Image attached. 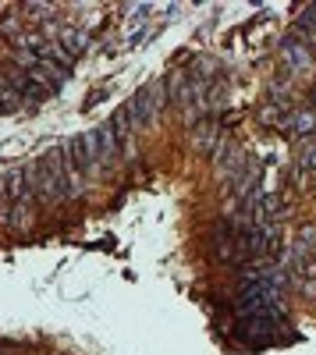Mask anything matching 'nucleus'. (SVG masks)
Returning <instances> with one entry per match:
<instances>
[{
  "label": "nucleus",
  "instance_id": "nucleus-1",
  "mask_svg": "<svg viewBox=\"0 0 316 355\" xmlns=\"http://www.w3.org/2000/svg\"><path fill=\"white\" fill-rule=\"evenodd\" d=\"M21 192H25V167H15L0 182V220L8 227H15L21 220Z\"/></svg>",
  "mask_w": 316,
  "mask_h": 355
},
{
  "label": "nucleus",
  "instance_id": "nucleus-2",
  "mask_svg": "<svg viewBox=\"0 0 316 355\" xmlns=\"http://www.w3.org/2000/svg\"><path fill=\"white\" fill-rule=\"evenodd\" d=\"M164 96H167V85H164V82H153V85L142 89V93H139V96L128 103L132 128L150 125V121H153V114H157V107H164Z\"/></svg>",
  "mask_w": 316,
  "mask_h": 355
},
{
  "label": "nucleus",
  "instance_id": "nucleus-3",
  "mask_svg": "<svg viewBox=\"0 0 316 355\" xmlns=\"http://www.w3.org/2000/svg\"><path fill=\"white\" fill-rule=\"evenodd\" d=\"M64 153H68V160H71L78 171H96V164L89 160V153H85L82 135H75V139H68V142H64Z\"/></svg>",
  "mask_w": 316,
  "mask_h": 355
},
{
  "label": "nucleus",
  "instance_id": "nucleus-4",
  "mask_svg": "<svg viewBox=\"0 0 316 355\" xmlns=\"http://www.w3.org/2000/svg\"><path fill=\"white\" fill-rule=\"evenodd\" d=\"M15 89H18V96H33V100L50 96V85H40L36 78H28V75H18L15 78Z\"/></svg>",
  "mask_w": 316,
  "mask_h": 355
},
{
  "label": "nucleus",
  "instance_id": "nucleus-5",
  "mask_svg": "<svg viewBox=\"0 0 316 355\" xmlns=\"http://www.w3.org/2000/svg\"><path fill=\"white\" fill-rule=\"evenodd\" d=\"M82 142H85V153H89V160L100 167V135H96V132H85Z\"/></svg>",
  "mask_w": 316,
  "mask_h": 355
},
{
  "label": "nucleus",
  "instance_id": "nucleus-6",
  "mask_svg": "<svg viewBox=\"0 0 316 355\" xmlns=\"http://www.w3.org/2000/svg\"><path fill=\"white\" fill-rule=\"evenodd\" d=\"M299 28H302V33H316V4L302 11V18H299Z\"/></svg>",
  "mask_w": 316,
  "mask_h": 355
},
{
  "label": "nucleus",
  "instance_id": "nucleus-7",
  "mask_svg": "<svg viewBox=\"0 0 316 355\" xmlns=\"http://www.w3.org/2000/svg\"><path fill=\"white\" fill-rule=\"evenodd\" d=\"M313 121H316V117H313V114H309V110H306V114H299V117H295V125H299V132H313Z\"/></svg>",
  "mask_w": 316,
  "mask_h": 355
},
{
  "label": "nucleus",
  "instance_id": "nucleus-8",
  "mask_svg": "<svg viewBox=\"0 0 316 355\" xmlns=\"http://www.w3.org/2000/svg\"><path fill=\"white\" fill-rule=\"evenodd\" d=\"M313 103H316V89H313Z\"/></svg>",
  "mask_w": 316,
  "mask_h": 355
}]
</instances>
